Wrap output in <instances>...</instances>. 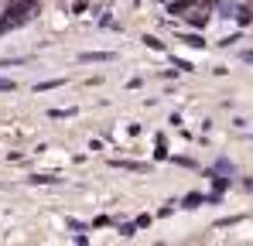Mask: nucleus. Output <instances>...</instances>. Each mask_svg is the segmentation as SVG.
I'll return each instance as SVG.
<instances>
[{"mask_svg":"<svg viewBox=\"0 0 253 246\" xmlns=\"http://www.w3.org/2000/svg\"><path fill=\"white\" fill-rule=\"evenodd\" d=\"M79 62H85V65L89 62H113V51H83Z\"/></svg>","mask_w":253,"mask_h":246,"instance_id":"f257e3e1","label":"nucleus"},{"mask_svg":"<svg viewBox=\"0 0 253 246\" xmlns=\"http://www.w3.org/2000/svg\"><path fill=\"white\" fill-rule=\"evenodd\" d=\"M219 10H222V14H219V17H236V10H240V7H236V3H229V0H226V3H219Z\"/></svg>","mask_w":253,"mask_h":246,"instance_id":"f03ea898","label":"nucleus"},{"mask_svg":"<svg viewBox=\"0 0 253 246\" xmlns=\"http://www.w3.org/2000/svg\"><path fill=\"white\" fill-rule=\"evenodd\" d=\"M192 7V0H178V3H171V14H185Z\"/></svg>","mask_w":253,"mask_h":246,"instance_id":"7ed1b4c3","label":"nucleus"},{"mask_svg":"<svg viewBox=\"0 0 253 246\" xmlns=\"http://www.w3.org/2000/svg\"><path fill=\"white\" fill-rule=\"evenodd\" d=\"M31 185H55V178H51V174H35Z\"/></svg>","mask_w":253,"mask_h":246,"instance_id":"20e7f679","label":"nucleus"},{"mask_svg":"<svg viewBox=\"0 0 253 246\" xmlns=\"http://www.w3.org/2000/svg\"><path fill=\"white\" fill-rule=\"evenodd\" d=\"M206 202V199H202V195H195V192H192V195H188V199H185V208H195V205H202Z\"/></svg>","mask_w":253,"mask_h":246,"instance_id":"39448f33","label":"nucleus"},{"mask_svg":"<svg viewBox=\"0 0 253 246\" xmlns=\"http://www.w3.org/2000/svg\"><path fill=\"white\" fill-rule=\"evenodd\" d=\"M215 171H219V174H233V164H229L226 158H222V161L215 164Z\"/></svg>","mask_w":253,"mask_h":246,"instance_id":"423d86ee","label":"nucleus"},{"mask_svg":"<svg viewBox=\"0 0 253 246\" xmlns=\"http://www.w3.org/2000/svg\"><path fill=\"white\" fill-rule=\"evenodd\" d=\"M14 89H17L14 79H0V92H14Z\"/></svg>","mask_w":253,"mask_h":246,"instance_id":"0eeeda50","label":"nucleus"},{"mask_svg":"<svg viewBox=\"0 0 253 246\" xmlns=\"http://www.w3.org/2000/svg\"><path fill=\"white\" fill-rule=\"evenodd\" d=\"M185 41H188V44H195V48H202V44H206V41L199 38V35H185Z\"/></svg>","mask_w":253,"mask_h":246,"instance_id":"6e6552de","label":"nucleus"},{"mask_svg":"<svg viewBox=\"0 0 253 246\" xmlns=\"http://www.w3.org/2000/svg\"><path fill=\"white\" fill-rule=\"evenodd\" d=\"M243 62H250V65H253V51H243Z\"/></svg>","mask_w":253,"mask_h":246,"instance_id":"1a4fd4ad","label":"nucleus"}]
</instances>
